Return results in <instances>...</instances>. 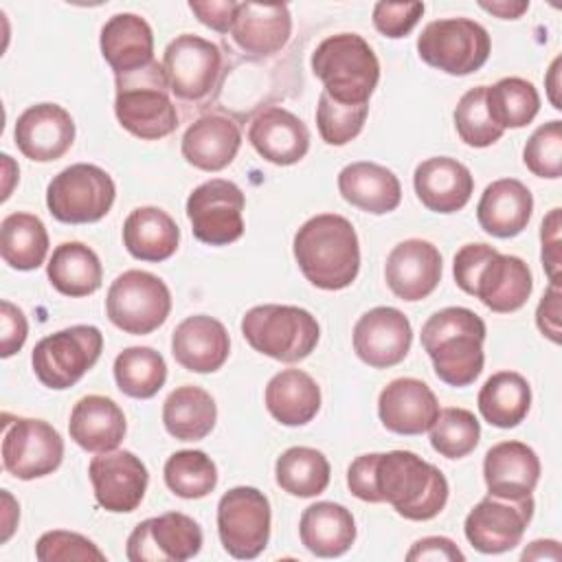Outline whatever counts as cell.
Here are the masks:
<instances>
[{"label":"cell","instance_id":"18","mask_svg":"<svg viewBox=\"0 0 562 562\" xmlns=\"http://www.w3.org/2000/svg\"><path fill=\"white\" fill-rule=\"evenodd\" d=\"M97 503L114 514L134 512L147 490L145 463L130 450L99 452L88 465Z\"/></svg>","mask_w":562,"mask_h":562},{"label":"cell","instance_id":"23","mask_svg":"<svg viewBox=\"0 0 562 562\" xmlns=\"http://www.w3.org/2000/svg\"><path fill=\"white\" fill-rule=\"evenodd\" d=\"M413 187L428 211L448 215L470 202L474 178L463 162L450 156H432L415 167Z\"/></svg>","mask_w":562,"mask_h":562},{"label":"cell","instance_id":"33","mask_svg":"<svg viewBox=\"0 0 562 562\" xmlns=\"http://www.w3.org/2000/svg\"><path fill=\"white\" fill-rule=\"evenodd\" d=\"M299 536L310 553L338 558L347 553L356 540V520L345 505L321 501L303 509Z\"/></svg>","mask_w":562,"mask_h":562},{"label":"cell","instance_id":"31","mask_svg":"<svg viewBox=\"0 0 562 562\" xmlns=\"http://www.w3.org/2000/svg\"><path fill=\"white\" fill-rule=\"evenodd\" d=\"M125 430L127 424L121 406L105 395H86L70 411V439L86 452L116 450Z\"/></svg>","mask_w":562,"mask_h":562},{"label":"cell","instance_id":"4","mask_svg":"<svg viewBox=\"0 0 562 562\" xmlns=\"http://www.w3.org/2000/svg\"><path fill=\"white\" fill-rule=\"evenodd\" d=\"M485 323L468 307H443L422 327V347L435 375L450 386H470L483 371Z\"/></svg>","mask_w":562,"mask_h":562},{"label":"cell","instance_id":"22","mask_svg":"<svg viewBox=\"0 0 562 562\" xmlns=\"http://www.w3.org/2000/svg\"><path fill=\"white\" fill-rule=\"evenodd\" d=\"M378 415L395 435H422L439 415V402L430 386L417 378L391 380L378 397Z\"/></svg>","mask_w":562,"mask_h":562},{"label":"cell","instance_id":"38","mask_svg":"<svg viewBox=\"0 0 562 562\" xmlns=\"http://www.w3.org/2000/svg\"><path fill=\"white\" fill-rule=\"evenodd\" d=\"M476 404L487 424L496 428H514L529 413L531 386L516 371H498L485 380Z\"/></svg>","mask_w":562,"mask_h":562},{"label":"cell","instance_id":"35","mask_svg":"<svg viewBox=\"0 0 562 562\" xmlns=\"http://www.w3.org/2000/svg\"><path fill=\"white\" fill-rule=\"evenodd\" d=\"M266 408L283 426H305L321 408V389L316 380L301 369L274 373L266 386Z\"/></svg>","mask_w":562,"mask_h":562},{"label":"cell","instance_id":"41","mask_svg":"<svg viewBox=\"0 0 562 562\" xmlns=\"http://www.w3.org/2000/svg\"><path fill=\"white\" fill-rule=\"evenodd\" d=\"M485 110L503 132L518 130L536 119L540 97L531 81L503 77L494 86H485Z\"/></svg>","mask_w":562,"mask_h":562},{"label":"cell","instance_id":"15","mask_svg":"<svg viewBox=\"0 0 562 562\" xmlns=\"http://www.w3.org/2000/svg\"><path fill=\"white\" fill-rule=\"evenodd\" d=\"M533 516V498H501L487 494L465 516L468 542L481 553H505L520 544Z\"/></svg>","mask_w":562,"mask_h":562},{"label":"cell","instance_id":"11","mask_svg":"<svg viewBox=\"0 0 562 562\" xmlns=\"http://www.w3.org/2000/svg\"><path fill=\"white\" fill-rule=\"evenodd\" d=\"M105 312L112 325L125 334L145 336L167 321L171 312V292L156 274L127 270L112 281L105 296Z\"/></svg>","mask_w":562,"mask_h":562},{"label":"cell","instance_id":"13","mask_svg":"<svg viewBox=\"0 0 562 562\" xmlns=\"http://www.w3.org/2000/svg\"><path fill=\"white\" fill-rule=\"evenodd\" d=\"M64 459L61 435L44 419L4 417L2 463L9 474L22 481L53 474Z\"/></svg>","mask_w":562,"mask_h":562},{"label":"cell","instance_id":"17","mask_svg":"<svg viewBox=\"0 0 562 562\" xmlns=\"http://www.w3.org/2000/svg\"><path fill=\"white\" fill-rule=\"evenodd\" d=\"M162 70L169 90L178 99L198 101L217 83L222 70L220 46L191 33L171 40L162 55Z\"/></svg>","mask_w":562,"mask_h":562},{"label":"cell","instance_id":"49","mask_svg":"<svg viewBox=\"0 0 562 562\" xmlns=\"http://www.w3.org/2000/svg\"><path fill=\"white\" fill-rule=\"evenodd\" d=\"M424 2H375L373 7V26L391 37H404L424 15Z\"/></svg>","mask_w":562,"mask_h":562},{"label":"cell","instance_id":"56","mask_svg":"<svg viewBox=\"0 0 562 562\" xmlns=\"http://www.w3.org/2000/svg\"><path fill=\"white\" fill-rule=\"evenodd\" d=\"M479 7L498 15V18H503V20H516L529 9V2H505V0H501V2H479Z\"/></svg>","mask_w":562,"mask_h":562},{"label":"cell","instance_id":"21","mask_svg":"<svg viewBox=\"0 0 562 562\" xmlns=\"http://www.w3.org/2000/svg\"><path fill=\"white\" fill-rule=\"evenodd\" d=\"M384 279L402 301H422L441 281V252L426 239H404L386 257Z\"/></svg>","mask_w":562,"mask_h":562},{"label":"cell","instance_id":"51","mask_svg":"<svg viewBox=\"0 0 562 562\" xmlns=\"http://www.w3.org/2000/svg\"><path fill=\"white\" fill-rule=\"evenodd\" d=\"M540 241H542V266L549 274L551 283L558 281L560 272V209H551L549 215L542 220L540 226Z\"/></svg>","mask_w":562,"mask_h":562},{"label":"cell","instance_id":"46","mask_svg":"<svg viewBox=\"0 0 562 562\" xmlns=\"http://www.w3.org/2000/svg\"><path fill=\"white\" fill-rule=\"evenodd\" d=\"M369 105H342L327 92H321L316 105L318 134L327 145H347L353 140L367 121Z\"/></svg>","mask_w":562,"mask_h":562},{"label":"cell","instance_id":"47","mask_svg":"<svg viewBox=\"0 0 562 562\" xmlns=\"http://www.w3.org/2000/svg\"><path fill=\"white\" fill-rule=\"evenodd\" d=\"M522 162L538 178L555 180L562 176V121H549L529 136Z\"/></svg>","mask_w":562,"mask_h":562},{"label":"cell","instance_id":"54","mask_svg":"<svg viewBox=\"0 0 562 562\" xmlns=\"http://www.w3.org/2000/svg\"><path fill=\"white\" fill-rule=\"evenodd\" d=\"M465 555L461 553V549L450 540V538H443V536H428V538H422L417 540L411 551L406 553V560L408 562H415V560H446V562H457V560H463Z\"/></svg>","mask_w":562,"mask_h":562},{"label":"cell","instance_id":"44","mask_svg":"<svg viewBox=\"0 0 562 562\" xmlns=\"http://www.w3.org/2000/svg\"><path fill=\"white\" fill-rule=\"evenodd\" d=\"M430 446L446 459L468 457L481 437V424L468 408H443L432 422Z\"/></svg>","mask_w":562,"mask_h":562},{"label":"cell","instance_id":"39","mask_svg":"<svg viewBox=\"0 0 562 562\" xmlns=\"http://www.w3.org/2000/svg\"><path fill=\"white\" fill-rule=\"evenodd\" d=\"M48 252V233L33 213H11L0 224V255L15 270H35Z\"/></svg>","mask_w":562,"mask_h":562},{"label":"cell","instance_id":"25","mask_svg":"<svg viewBox=\"0 0 562 562\" xmlns=\"http://www.w3.org/2000/svg\"><path fill=\"white\" fill-rule=\"evenodd\" d=\"M171 353L187 371L213 373L231 353L228 331L213 316H187L171 334Z\"/></svg>","mask_w":562,"mask_h":562},{"label":"cell","instance_id":"57","mask_svg":"<svg viewBox=\"0 0 562 562\" xmlns=\"http://www.w3.org/2000/svg\"><path fill=\"white\" fill-rule=\"evenodd\" d=\"M2 503H4V516H2V536H0V542H7L15 529V522L20 518V512H18V503L13 501V496L2 490Z\"/></svg>","mask_w":562,"mask_h":562},{"label":"cell","instance_id":"14","mask_svg":"<svg viewBox=\"0 0 562 562\" xmlns=\"http://www.w3.org/2000/svg\"><path fill=\"white\" fill-rule=\"evenodd\" d=\"M246 198L241 189L224 178H213L195 187L187 198V217L198 241L226 246L244 235Z\"/></svg>","mask_w":562,"mask_h":562},{"label":"cell","instance_id":"16","mask_svg":"<svg viewBox=\"0 0 562 562\" xmlns=\"http://www.w3.org/2000/svg\"><path fill=\"white\" fill-rule=\"evenodd\" d=\"M202 549L200 525L180 512L147 518L127 538V560L132 562H184Z\"/></svg>","mask_w":562,"mask_h":562},{"label":"cell","instance_id":"20","mask_svg":"<svg viewBox=\"0 0 562 562\" xmlns=\"http://www.w3.org/2000/svg\"><path fill=\"white\" fill-rule=\"evenodd\" d=\"M13 138L26 158L53 162L72 147L75 121L70 112L57 103H35L18 116Z\"/></svg>","mask_w":562,"mask_h":562},{"label":"cell","instance_id":"30","mask_svg":"<svg viewBox=\"0 0 562 562\" xmlns=\"http://www.w3.org/2000/svg\"><path fill=\"white\" fill-rule=\"evenodd\" d=\"M241 145V132L235 121L222 114H204L191 123L182 136V156L202 171H222L228 167Z\"/></svg>","mask_w":562,"mask_h":562},{"label":"cell","instance_id":"52","mask_svg":"<svg viewBox=\"0 0 562 562\" xmlns=\"http://www.w3.org/2000/svg\"><path fill=\"white\" fill-rule=\"evenodd\" d=\"M189 9L198 15V20L217 31V33H226L231 31V24H233V18H235V11H237V2L235 0H206V2H200V0H191L189 2Z\"/></svg>","mask_w":562,"mask_h":562},{"label":"cell","instance_id":"10","mask_svg":"<svg viewBox=\"0 0 562 562\" xmlns=\"http://www.w3.org/2000/svg\"><path fill=\"white\" fill-rule=\"evenodd\" d=\"M116 187L108 171L97 165L77 162L61 169L46 189L50 215L64 224H92L108 215Z\"/></svg>","mask_w":562,"mask_h":562},{"label":"cell","instance_id":"29","mask_svg":"<svg viewBox=\"0 0 562 562\" xmlns=\"http://www.w3.org/2000/svg\"><path fill=\"white\" fill-rule=\"evenodd\" d=\"M533 211V195L516 178H501L485 187L479 204L476 220L479 226L492 237H516L520 235Z\"/></svg>","mask_w":562,"mask_h":562},{"label":"cell","instance_id":"58","mask_svg":"<svg viewBox=\"0 0 562 562\" xmlns=\"http://www.w3.org/2000/svg\"><path fill=\"white\" fill-rule=\"evenodd\" d=\"M560 57H555L553 59V64H551V68H549V77H547V86H549V101L553 103V108L555 110H562V103H560V99L555 97V92H558V88H560V83H558V77H560Z\"/></svg>","mask_w":562,"mask_h":562},{"label":"cell","instance_id":"7","mask_svg":"<svg viewBox=\"0 0 562 562\" xmlns=\"http://www.w3.org/2000/svg\"><path fill=\"white\" fill-rule=\"evenodd\" d=\"M246 342L279 362H299L307 358L321 338L318 321L296 305H257L241 318Z\"/></svg>","mask_w":562,"mask_h":562},{"label":"cell","instance_id":"36","mask_svg":"<svg viewBox=\"0 0 562 562\" xmlns=\"http://www.w3.org/2000/svg\"><path fill=\"white\" fill-rule=\"evenodd\" d=\"M46 274L59 294L88 296L101 288L103 268L90 246L81 241H64L53 250Z\"/></svg>","mask_w":562,"mask_h":562},{"label":"cell","instance_id":"12","mask_svg":"<svg viewBox=\"0 0 562 562\" xmlns=\"http://www.w3.org/2000/svg\"><path fill=\"white\" fill-rule=\"evenodd\" d=\"M270 520V503L257 487L237 485L217 503L220 542L237 560H252L268 547Z\"/></svg>","mask_w":562,"mask_h":562},{"label":"cell","instance_id":"53","mask_svg":"<svg viewBox=\"0 0 562 562\" xmlns=\"http://www.w3.org/2000/svg\"><path fill=\"white\" fill-rule=\"evenodd\" d=\"M560 299H562V292H560V283H551L549 290L542 294L540 303H538V310H536V325L538 329L542 331V336H547L549 340L553 342H560V334H562V327H560Z\"/></svg>","mask_w":562,"mask_h":562},{"label":"cell","instance_id":"19","mask_svg":"<svg viewBox=\"0 0 562 562\" xmlns=\"http://www.w3.org/2000/svg\"><path fill=\"white\" fill-rule=\"evenodd\" d=\"M411 342V323L397 307H373L353 325V351L373 369L400 364L408 356Z\"/></svg>","mask_w":562,"mask_h":562},{"label":"cell","instance_id":"34","mask_svg":"<svg viewBox=\"0 0 562 562\" xmlns=\"http://www.w3.org/2000/svg\"><path fill=\"white\" fill-rule=\"evenodd\" d=\"M123 244L134 259L165 261L180 244L176 220L158 206H138L123 222Z\"/></svg>","mask_w":562,"mask_h":562},{"label":"cell","instance_id":"55","mask_svg":"<svg viewBox=\"0 0 562 562\" xmlns=\"http://www.w3.org/2000/svg\"><path fill=\"white\" fill-rule=\"evenodd\" d=\"M522 560H560V542L558 540H533L520 555Z\"/></svg>","mask_w":562,"mask_h":562},{"label":"cell","instance_id":"5","mask_svg":"<svg viewBox=\"0 0 562 562\" xmlns=\"http://www.w3.org/2000/svg\"><path fill=\"white\" fill-rule=\"evenodd\" d=\"M312 70L323 81V92L342 105L369 103L380 79V61L358 33L325 37L312 53Z\"/></svg>","mask_w":562,"mask_h":562},{"label":"cell","instance_id":"27","mask_svg":"<svg viewBox=\"0 0 562 562\" xmlns=\"http://www.w3.org/2000/svg\"><path fill=\"white\" fill-rule=\"evenodd\" d=\"M292 33L288 4L281 2H237L231 24L235 44L250 55H272L285 46Z\"/></svg>","mask_w":562,"mask_h":562},{"label":"cell","instance_id":"2","mask_svg":"<svg viewBox=\"0 0 562 562\" xmlns=\"http://www.w3.org/2000/svg\"><path fill=\"white\" fill-rule=\"evenodd\" d=\"M292 250L303 277L321 290H342L358 277L360 241L353 224L342 215L310 217L296 231Z\"/></svg>","mask_w":562,"mask_h":562},{"label":"cell","instance_id":"42","mask_svg":"<svg viewBox=\"0 0 562 562\" xmlns=\"http://www.w3.org/2000/svg\"><path fill=\"white\" fill-rule=\"evenodd\" d=\"M114 380L127 397L149 400L165 386V358L151 347H127L114 358Z\"/></svg>","mask_w":562,"mask_h":562},{"label":"cell","instance_id":"50","mask_svg":"<svg viewBox=\"0 0 562 562\" xmlns=\"http://www.w3.org/2000/svg\"><path fill=\"white\" fill-rule=\"evenodd\" d=\"M0 356L9 358L22 349L29 336V323L24 312L11 301L0 303Z\"/></svg>","mask_w":562,"mask_h":562},{"label":"cell","instance_id":"48","mask_svg":"<svg viewBox=\"0 0 562 562\" xmlns=\"http://www.w3.org/2000/svg\"><path fill=\"white\" fill-rule=\"evenodd\" d=\"M35 555L40 562H70V560L105 562V553L90 538L75 531H66V529H53L42 533L35 544Z\"/></svg>","mask_w":562,"mask_h":562},{"label":"cell","instance_id":"3","mask_svg":"<svg viewBox=\"0 0 562 562\" xmlns=\"http://www.w3.org/2000/svg\"><path fill=\"white\" fill-rule=\"evenodd\" d=\"M452 274L465 294L476 296L496 314L520 310L533 290L529 266L487 244L461 246L452 261Z\"/></svg>","mask_w":562,"mask_h":562},{"label":"cell","instance_id":"24","mask_svg":"<svg viewBox=\"0 0 562 562\" xmlns=\"http://www.w3.org/2000/svg\"><path fill=\"white\" fill-rule=\"evenodd\" d=\"M248 140L261 158L288 167L305 158L310 149V130L290 110L270 105L252 119Z\"/></svg>","mask_w":562,"mask_h":562},{"label":"cell","instance_id":"26","mask_svg":"<svg viewBox=\"0 0 562 562\" xmlns=\"http://www.w3.org/2000/svg\"><path fill=\"white\" fill-rule=\"evenodd\" d=\"M483 479L492 496H531L540 479V459L533 448L522 441H501L485 452Z\"/></svg>","mask_w":562,"mask_h":562},{"label":"cell","instance_id":"6","mask_svg":"<svg viewBox=\"0 0 562 562\" xmlns=\"http://www.w3.org/2000/svg\"><path fill=\"white\" fill-rule=\"evenodd\" d=\"M114 114L121 127L140 140H158L176 132L178 112L169 99V83L158 61L116 77Z\"/></svg>","mask_w":562,"mask_h":562},{"label":"cell","instance_id":"37","mask_svg":"<svg viewBox=\"0 0 562 562\" xmlns=\"http://www.w3.org/2000/svg\"><path fill=\"white\" fill-rule=\"evenodd\" d=\"M215 419V400L211 393L193 384L173 389L162 404V424L167 432L180 441L204 439L213 430Z\"/></svg>","mask_w":562,"mask_h":562},{"label":"cell","instance_id":"43","mask_svg":"<svg viewBox=\"0 0 562 562\" xmlns=\"http://www.w3.org/2000/svg\"><path fill=\"white\" fill-rule=\"evenodd\" d=\"M165 483L180 498H202L217 485V468L202 450H178L165 463Z\"/></svg>","mask_w":562,"mask_h":562},{"label":"cell","instance_id":"45","mask_svg":"<svg viewBox=\"0 0 562 562\" xmlns=\"http://www.w3.org/2000/svg\"><path fill=\"white\" fill-rule=\"evenodd\" d=\"M454 127L459 138L470 147H490L503 130L490 119L485 110V86L470 88L454 108Z\"/></svg>","mask_w":562,"mask_h":562},{"label":"cell","instance_id":"1","mask_svg":"<svg viewBox=\"0 0 562 562\" xmlns=\"http://www.w3.org/2000/svg\"><path fill=\"white\" fill-rule=\"evenodd\" d=\"M351 494L364 503H389L406 520H430L448 501L439 468L411 450L360 454L347 468Z\"/></svg>","mask_w":562,"mask_h":562},{"label":"cell","instance_id":"32","mask_svg":"<svg viewBox=\"0 0 562 562\" xmlns=\"http://www.w3.org/2000/svg\"><path fill=\"white\" fill-rule=\"evenodd\" d=\"M338 191L351 206L371 215L391 213L402 202V184L397 176L369 160L342 167L338 173Z\"/></svg>","mask_w":562,"mask_h":562},{"label":"cell","instance_id":"8","mask_svg":"<svg viewBox=\"0 0 562 562\" xmlns=\"http://www.w3.org/2000/svg\"><path fill=\"white\" fill-rule=\"evenodd\" d=\"M103 334L94 325H72L42 338L31 364L37 380L55 391L75 386L101 358Z\"/></svg>","mask_w":562,"mask_h":562},{"label":"cell","instance_id":"9","mask_svg":"<svg viewBox=\"0 0 562 562\" xmlns=\"http://www.w3.org/2000/svg\"><path fill=\"white\" fill-rule=\"evenodd\" d=\"M487 31L470 18H443L428 22L417 37L419 57L454 77H463L483 68L490 57Z\"/></svg>","mask_w":562,"mask_h":562},{"label":"cell","instance_id":"28","mask_svg":"<svg viewBox=\"0 0 562 562\" xmlns=\"http://www.w3.org/2000/svg\"><path fill=\"white\" fill-rule=\"evenodd\" d=\"M101 55L116 77L132 75L154 61V33L145 18L116 13L101 29Z\"/></svg>","mask_w":562,"mask_h":562},{"label":"cell","instance_id":"40","mask_svg":"<svg viewBox=\"0 0 562 562\" xmlns=\"http://www.w3.org/2000/svg\"><path fill=\"white\" fill-rule=\"evenodd\" d=\"M331 468L327 457L307 446H294L281 452L274 463L277 485L299 498H312L327 490Z\"/></svg>","mask_w":562,"mask_h":562}]
</instances>
